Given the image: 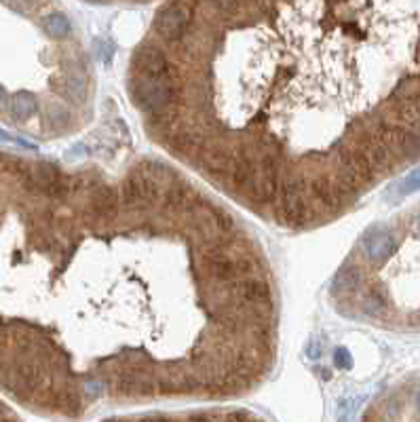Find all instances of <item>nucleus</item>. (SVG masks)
Instances as JSON below:
<instances>
[{
	"label": "nucleus",
	"mask_w": 420,
	"mask_h": 422,
	"mask_svg": "<svg viewBox=\"0 0 420 422\" xmlns=\"http://www.w3.org/2000/svg\"><path fill=\"white\" fill-rule=\"evenodd\" d=\"M4 4H6L9 9L17 11V13H28V11L36 4V0H4Z\"/></svg>",
	"instance_id": "obj_12"
},
{
	"label": "nucleus",
	"mask_w": 420,
	"mask_h": 422,
	"mask_svg": "<svg viewBox=\"0 0 420 422\" xmlns=\"http://www.w3.org/2000/svg\"><path fill=\"white\" fill-rule=\"evenodd\" d=\"M0 142H9V144H19V146H26V148H34L32 144H28V142H23V140H17V138L9 135V133H6V131H2V129H0Z\"/></svg>",
	"instance_id": "obj_15"
},
{
	"label": "nucleus",
	"mask_w": 420,
	"mask_h": 422,
	"mask_svg": "<svg viewBox=\"0 0 420 422\" xmlns=\"http://www.w3.org/2000/svg\"><path fill=\"white\" fill-rule=\"evenodd\" d=\"M416 410H419V414H420V391L416 393Z\"/></svg>",
	"instance_id": "obj_17"
},
{
	"label": "nucleus",
	"mask_w": 420,
	"mask_h": 422,
	"mask_svg": "<svg viewBox=\"0 0 420 422\" xmlns=\"http://www.w3.org/2000/svg\"><path fill=\"white\" fill-rule=\"evenodd\" d=\"M416 190H420V169L412 171V173L399 184L397 194H399V196H406V194H412V192H416Z\"/></svg>",
	"instance_id": "obj_11"
},
{
	"label": "nucleus",
	"mask_w": 420,
	"mask_h": 422,
	"mask_svg": "<svg viewBox=\"0 0 420 422\" xmlns=\"http://www.w3.org/2000/svg\"><path fill=\"white\" fill-rule=\"evenodd\" d=\"M43 28H45V32L51 38H57V40L68 38L70 32H72V23H70V19L64 13H51V15H47L43 19Z\"/></svg>",
	"instance_id": "obj_9"
},
{
	"label": "nucleus",
	"mask_w": 420,
	"mask_h": 422,
	"mask_svg": "<svg viewBox=\"0 0 420 422\" xmlns=\"http://www.w3.org/2000/svg\"><path fill=\"white\" fill-rule=\"evenodd\" d=\"M334 361H336L338 367H344V370L353 367V357H350V352L346 348H338L336 355H334Z\"/></svg>",
	"instance_id": "obj_13"
},
{
	"label": "nucleus",
	"mask_w": 420,
	"mask_h": 422,
	"mask_svg": "<svg viewBox=\"0 0 420 422\" xmlns=\"http://www.w3.org/2000/svg\"><path fill=\"white\" fill-rule=\"evenodd\" d=\"M9 112L15 121H28L38 112V101L32 93H15L9 99Z\"/></svg>",
	"instance_id": "obj_6"
},
{
	"label": "nucleus",
	"mask_w": 420,
	"mask_h": 422,
	"mask_svg": "<svg viewBox=\"0 0 420 422\" xmlns=\"http://www.w3.org/2000/svg\"><path fill=\"white\" fill-rule=\"evenodd\" d=\"M133 68H136V74H144V77H157V79L171 77V68H169L165 53L155 45H144L136 51Z\"/></svg>",
	"instance_id": "obj_3"
},
{
	"label": "nucleus",
	"mask_w": 420,
	"mask_h": 422,
	"mask_svg": "<svg viewBox=\"0 0 420 422\" xmlns=\"http://www.w3.org/2000/svg\"><path fill=\"white\" fill-rule=\"evenodd\" d=\"M416 233L420 235V213H419V218H416Z\"/></svg>",
	"instance_id": "obj_18"
},
{
	"label": "nucleus",
	"mask_w": 420,
	"mask_h": 422,
	"mask_svg": "<svg viewBox=\"0 0 420 422\" xmlns=\"http://www.w3.org/2000/svg\"><path fill=\"white\" fill-rule=\"evenodd\" d=\"M359 309L363 315L368 317H385L389 311V296L387 289L380 285H374L370 289H365L359 298Z\"/></svg>",
	"instance_id": "obj_5"
},
{
	"label": "nucleus",
	"mask_w": 420,
	"mask_h": 422,
	"mask_svg": "<svg viewBox=\"0 0 420 422\" xmlns=\"http://www.w3.org/2000/svg\"><path fill=\"white\" fill-rule=\"evenodd\" d=\"M397 250V239L391 235L389 228H372L361 239V252L370 262H385L391 257V253Z\"/></svg>",
	"instance_id": "obj_4"
},
{
	"label": "nucleus",
	"mask_w": 420,
	"mask_h": 422,
	"mask_svg": "<svg viewBox=\"0 0 420 422\" xmlns=\"http://www.w3.org/2000/svg\"><path fill=\"white\" fill-rule=\"evenodd\" d=\"M175 97V87L171 77L169 79H157V77H144L133 74L131 81V99L136 108L153 118L169 114V108Z\"/></svg>",
	"instance_id": "obj_1"
},
{
	"label": "nucleus",
	"mask_w": 420,
	"mask_h": 422,
	"mask_svg": "<svg viewBox=\"0 0 420 422\" xmlns=\"http://www.w3.org/2000/svg\"><path fill=\"white\" fill-rule=\"evenodd\" d=\"M361 283V274L355 266H344L334 279V285H332V291L336 296H346V294H353Z\"/></svg>",
	"instance_id": "obj_8"
},
{
	"label": "nucleus",
	"mask_w": 420,
	"mask_h": 422,
	"mask_svg": "<svg viewBox=\"0 0 420 422\" xmlns=\"http://www.w3.org/2000/svg\"><path fill=\"white\" fill-rule=\"evenodd\" d=\"M64 93L74 97L77 101H83L87 99V93H89V81L83 72H72L64 79Z\"/></svg>",
	"instance_id": "obj_10"
},
{
	"label": "nucleus",
	"mask_w": 420,
	"mask_h": 422,
	"mask_svg": "<svg viewBox=\"0 0 420 422\" xmlns=\"http://www.w3.org/2000/svg\"><path fill=\"white\" fill-rule=\"evenodd\" d=\"M207 2L216 4L220 11H237V6H239L241 0H207Z\"/></svg>",
	"instance_id": "obj_14"
},
{
	"label": "nucleus",
	"mask_w": 420,
	"mask_h": 422,
	"mask_svg": "<svg viewBox=\"0 0 420 422\" xmlns=\"http://www.w3.org/2000/svg\"><path fill=\"white\" fill-rule=\"evenodd\" d=\"M72 123V114L66 106H60V104H47V110H45V127L49 131H64L68 129Z\"/></svg>",
	"instance_id": "obj_7"
},
{
	"label": "nucleus",
	"mask_w": 420,
	"mask_h": 422,
	"mask_svg": "<svg viewBox=\"0 0 420 422\" xmlns=\"http://www.w3.org/2000/svg\"><path fill=\"white\" fill-rule=\"evenodd\" d=\"M4 97H6V91H4V87L0 84V104L4 101Z\"/></svg>",
	"instance_id": "obj_16"
},
{
	"label": "nucleus",
	"mask_w": 420,
	"mask_h": 422,
	"mask_svg": "<svg viewBox=\"0 0 420 422\" xmlns=\"http://www.w3.org/2000/svg\"><path fill=\"white\" fill-rule=\"evenodd\" d=\"M190 21H192L190 6L184 0H175V2H171L165 9L159 11V15L155 19V30L163 40L179 43L188 34Z\"/></svg>",
	"instance_id": "obj_2"
}]
</instances>
